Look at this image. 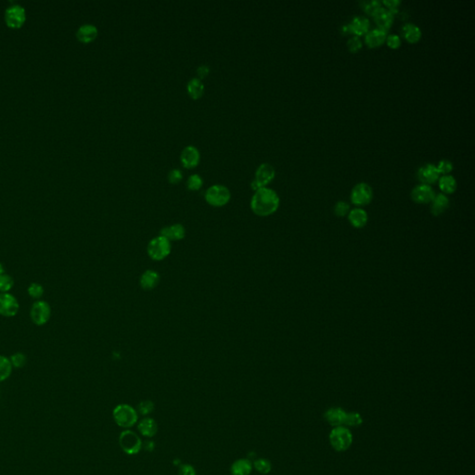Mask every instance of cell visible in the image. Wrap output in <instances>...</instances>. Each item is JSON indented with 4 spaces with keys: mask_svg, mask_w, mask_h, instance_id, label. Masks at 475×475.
Masks as SVG:
<instances>
[{
    "mask_svg": "<svg viewBox=\"0 0 475 475\" xmlns=\"http://www.w3.org/2000/svg\"><path fill=\"white\" fill-rule=\"evenodd\" d=\"M401 32H402V35L406 38V41L409 43H416L419 41L421 37V31L420 27L411 22H407L406 24H404L401 29Z\"/></svg>",
    "mask_w": 475,
    "mask_h": 475,
    "instance_id": "obj_26",
    "label": "cell"
},
{
    "mask_svg": "<svg viewBox=\"0 0 475 475\" xmlns=\"http://www.w3.org/2000/svg\"><path fill=\"white\" fill-rule=\"evenodd\" d=\"M20 309L16 297L8 292L0 293V315L3 317H15Z\"/></svg>",
    "mask_w": 475,
    "mask_h": 475,
    "instance_id": "obj_10",
    "label": "cell"
},
{
    "mask_svg": "<svg viewBox=\"0 0 475 475\" xmlns=\"http://www.w3.org/2000/svg\"><path fill=\"white\" fill-rule=\"evenodd\" d=\"M210 73V66L207 65V64H202L199 66V68L197 69V75H198V78L199 79H202L204 77H206Z\"/></svg>",
    "mask_w": 475,
    "mask_h": 475,
    "instance_id": "obj_45",
    "label": "cell"
},
{
    "mask_svg": "<svg viewBox=\"0 0 475 475\" xmlns=\"http://www.w3.org/2000/svg\"><path fill=\"white\" fill-rule=\"evenodd\" d=\"M230 191L227 187L224 185H214L210 187L205 192V200L212 206H225L230 200Z\"/></svg>",
    "mask_w": 475,
    "mask_h": 475,
    "instance_id": "obj_5",
    "label": "cell"
},
{
    "mask_svg": "<svg viewBox=\"0 0 475 475\" xmlns=\"http://www.w3.org/2000/svg\"><path fill=\"white\" fill-rule=\"evenodd\" d=\"M187 90L190 96H191L194 99H197L202 96L204 92V85L198 77H194L188 82Z\"/></svg>",
    "mask_w": 475,
    "mask_h": 475,
    "instance_id": "obj_27",
    "label": "cell"
},
{
    "mask_svg": "<svg viewBox=\"0 0 475 475\" xmlns=\"http://www.w3.org/2000/svg\"><path fill=\"white\" fill-rule=\"evenodd\" d=\"M202 185H203V180L198 174H193L191 176H190V178L187 180V187L190 190H199Z\"/></svg>",
    "mask_w": 475,
    "mask_h": 475,
    "instance_id": "obj_33",
    "label": "cell"
},
{
    "mask_svg": "<svg viewBox=\"0 0 475 475\" xmlns=\"http://www.w3.org/2000/svg\"><path fill=\"white\" fill-rule=\"evenodd\" d=\"M280 206V197L272 189L262 188L255 191L251 200V209L258 216L274 214Z\"/></svg>",
    "mask_w": 475,
    "mask_h": 475,
    "instance_id": "obj_1",
    "label": "cell"
},
{
    "mask_svg": "<svg viewBox=\"0 0 475 475\" xmlns=\"http://www.w3.org/2000/svg\"><path fill=\"white\" fill-rule=\"evenodd\" d=\"M384 5L389 7V10L392 13H396L398 10V6L401 4L399 0H383L382 2Z\"/></svg>",
    "mask_w": 475,
    "mask_h": 475,
    "instance_id": "obj_44",
    "label": "cell"
},
{
    "mask_svg": "<svg viewBox=\"0 0 475 475\" xmlns=\"http://www.w3.org/2000/svg\"><path fill=\"white\" fill-rule=\"evenodd\" d=\"M439 176L440 173L437 167L432 164L422 166L418 170V179L420 182H422V184H434L439 179Z\"/></svg>",
    "mask_w": 475,
    "mask_h": 475,
    "instance_id": "obj_14",
    "label": "cell"
},
{
    "mask_svg": "<svg viewBox=\"0 0 475 475\" xmlns=\"http://www.w3.org/2000/svg\"><path fill=\"white\" fill-rule=\"evenodd\" d=\"M179 475H197V474L192 465L182 464L179 468Z\"/></svg>",
    "mask_w": 475,
    "mask_h": 475,
    "instance_id": "obj_43",
    "label": "cell"
},
{
    "mask_svg": "<svg viewBox=\"0 0 475 475\" xmlns=\"http://www.w3.org/2000/svg\"><path fill=\"white\" fill-rule=\"evenodd\" d=\"M171 241L161 235L152 239L147 247L148 255L154 261H162L166 259L171 254Z\"/></svg>",
    "mask_w": 475,
    "mask_h": 475,
    "instance_id": "obj_3",
    "label": "cell"
},
{
    "mask_svg": "<svg viewBox=\"0 0 475 475\" xmlns=\"http://www.w3.org/2000/svg\"><path fill=\"white\" fill-rule=\"evenodd\" d=\"M5 274V269L3 267V265L0 263V276Z\"/></svg>",
    "mask_w": 475,
    "mask_h": 475,
    "instance_id": "obj_47",
    "label": "cell"
},
{
    "mask_svg": "<svg viewBox=\"0 0 475 475\" xmlns=\"http://www.w3.org/2000/svg\"><path fill=\"white\" fill-rule=\"evenodd\" d=\"M363 423V419L360 414L358 412H350L346 413L345 420V425L348 427H358Z\"/></svg>",
    "mask_w": 475,
    "mask_h": 475,
    "instance_id": "obj_30",
    "label": "cell"
},
{
    "mask_svg": "<svg viewBox=\"0 0 475 475\" xmlns=\"http://www.w3.org/2000/svg\"><path fill=\"white\" fill-rule=\"evenodd\" d=\"M457 186H458L457 181L452 176L445 175L439 179V188L444 193L450 194V193L454 192L457 190Z\"/></svg>",
    "mask_w": 475,
    "mask_h": 475,
    "instance_id": "obj_28",
    "label": "cell"
},
{
    "mask_svg": "<svg viewBox=\"0 0 475 475\" xmlns=\"http://www.w3.org/2000/svg\"><path fill=\"white\" fill-rule=\"evenodd\" d=\"M347 28L349 34H354L357 36L365 35L370 29V20L365 16H357L347 24Z\"/></svg>",
    "mask_w": 475,
    "mask_h": 475,
    "instance_id": "obj_15",
    "label": "cell"
},
{
    "mask_svg": "<svg viewBox=\"0 0 475 475\" xmlns=\"http://www.w3.org/2000/svg\"><path fill=\"white\" fill-rule=\"evenodd\" d=\"M154 446H155L154 442L148 441V442L145 443V449H146L147 451H149V452H152V450L154 449Z\"/></svg>",
    "mask_w": 475,
    "mask_h": 475,
    "instance_id": "obj_46",
    "label": "cell"
},
{
    "mask_svg": "<svg viewBox=\"0 0 475 475\" xmlns=\"http://www.w3.org/2000/svg\"><path fill=\"white\" fill-rule=\"evenodd\" d=\"M448 207H449V199L445 194L439 193L435 195L434 200H432L431 212L434 215L437 216L445 213L448 210Z\"/></svg>",
    "mask_w": 475,
    "mask_h": 475,
    "instance_id": "obj_23",
    "label": "cell"
},
{
    "mask_svg": "<svg viewBox=\"0 0 475 475\" xmlns=\"http://www.w3.org/2000/svg\"><path fill=\"white\" fill-rule=\"evenodd\" d=\"M346 412L341 407H331L326 413L325 419L333 427L343 426L345 423Z\"/></svg>",
    "mask_w": 475,
    "mask_h": 475,
    "instance_id": "obj_18",
    "label": "cell"
},
{
    "mask_svg": "<svg viewBox=\"0 0 475 475\" xmlns=\"http://www.w3.org/2000/svg\"><path fill=\"white\" fill-rule=\"evenodd\" d=\"M200 154L199 150L192 145L187 146L183 149L180 155V160L183 166L188 169H191L199 165Z\"/></svg>",
    "mask_w": 475,
    "mask_h": 475,
    "instance_id": "obj_12",
    "label": "cell"
},
{
    "mask_svg": "<svg viewBox=\"0 0 475 475\" xmlns=\"http://www.w3.org/2000/svg\"><path fill=\"white\" fill-rule=\"evenodd\" d=\"M372 190L367 183H358L353 188L351 191L352 202L357 206H364L369 204L372 200Z\"/></svg>",
    "mask_w": 475,
    "mask_h": 475,
    "instance_id": "obj_9",
    "label": "cell"
},
{
    "mask_svg": "<svg viewBox=\"0 0 475 475\" xmlns=\"http://www.w3.org/2000/svg\"><path fill=\"white\" fill-rule=\"evenodd\" d=\"M361 6H362V8L365 10L366 13L373 16L381 7V2L379 0L362 1Z\"/></svg>",
    "mask_w": 475,
    "mask_h": 475,
    "instance_id": "obj_32",
    "label": "cell"
},
{
    "mask_svg": "<svg viewBox=\"0 0 475 475\" xmlns=\"http://www.w3.org/2000/svg\"><path fill=\"white\" fill-rule=\"evenodd\" d=\"M434 189L426 184H420L415 187L411 191V198L417 203H429L432 202L435 197Z\"/></svg>",
    "mask_w": 475,
    "mask_h": 475,
    "instance_id": "obj_13",
    "label": "cell"
},
{
    "mask_svg": "<svg viewBox=\"0 0 475 475\" xmlns=\"http://www.w3.org/2000/svg\"><path fill=\"white\" fill-rule=\"evenodd\" d=\"M386 34H387L386 32H384L381 29H380V28H376V29H373L372 31H369L366 34V44L370 48L379 47L385 41L386 37H387Z\"/></svg>",
    "mask_w": 475,
    "mask_h": 475,
    "instance_id": "obj_20",
    "label": "cell"
},
{
    "mask_svg": "<svg viewBox=\"0 0 475 475\" xmlns=\"http://www.w3.org/2000/svg\"><path fill=\"white\" fill-rule=\"evenodd\" d=\"M274 167L268 163H264L259 166L255 172V178L251 182L252 189L256 191L259 189L265 188L275 178Z\"/></svg>",
    "mask_w": 475,
    "mask_h": 475,
    "instance_id": "obj_7",
    "label": "cell"
},
{
    "mask_svg": "<svg viewBox=\"0 0 475 475\" xmlns=\"http://www.w3.org/2000/svg\"><path fill=\"white\" fill-rule=\"evenodd\" d=\"M97 28L91 23H85L78 28L76 32L77 38L84 43H90L96 39L97 36Z\"/></svg>",
    "mask_w": 475,
    "mask_h": 475,
    "instance_id": "obj_19",
    "label": "cell"
},
{
    "mask_svg": "<svg viewBox=\"0 0 475 475\" xmlns=\"http://www.w3.org/2000/svg\"><path fill=\"white\" fill-rule=\"evenodd\" d=\"M139 433L145 437H153L158 432V425L152 418H145L139 421L138 425Z\"/></svg>",
    "mask_w": 475,
    "mask_h": 475,
    "instance_id": "obj_24",
    "label": "cell"
},
{
    "mask_svg": "<svg viewBox=\"0 0 475 475\" xmlns=\"http://www.w3.org/2000/svg\"><path fill=\"white\" fill-rule=\"evenodd\" d=\"M9 360L11 362L12 367H15L17 369H21L22 367H24L25 363H26V357L22 353H16L10 357Z\"/></svg>",
    "mask_w": 475,
    "mask_h": 475,
    "instance_id": "obj_36",
    "label": "cell"
},
{
    "mask_svg": "<svg viewBox=\"0 0 475 475\" xmlns=\"http://www.w3.org/2000/svg\"><path fill=\"white\" fill-rule=\"evenodd\" d=\"M167 179L171 184H178L183 179V174L181 172V170H179L178 168L172 169L170 172L168 173Z\"/></svg>",
    "mask_w": 475,
    "mask_h": 475,
    "instance_id": "obj_40",
    "label": "cell"
},
{
    "mask_svg": "<svg viewBox=\"0 0 475 475\" xmlns=\"http://www.w3.org/2000/svg\"><path fill=\"white\" fill-rule=\"evenodd\" d=\"M437 169L439 173H442V174H448V173H450L452 171L453 169V164L448 161V160H442L439 162L438 166H436Z\"/></svg>",
    "mask_w": 475,
    "mask_h": 475,
    "instance_id": "obj_41",
    "label": "cell"
},
{
    "mask_svg": "<svg viewBox=\"0 0 475 475\" xmlns=\"http://www.w3.org/2000/svg\"><path fill=\"white\" fill-rule=\"evenodd\" d=\"M160 235L170 241H180L185 238L186 230H185V227H183L181 224H174L171 226L162 228Z\"/></svg>",
    "mask_w": 475,
    "mask_h": 475,
    "instance_id": "obj_17",
    "label": "cell"
},
{
    "mask_svg": "<svg viewBox=\"0 0 475 475\" xmlns=\"http://www.w3.org/2000/svg\"><path fill=\"white\" fill-rule=\"evenodd\" d=\"M119 444L125 454L137 455L142 448V442L138 434L129 430L122 432L119 436Z\"/></svg>",
    "mask_w": 475,
    "mask_h": 475,
    "instance_id": "obj_6",
    "label": "cell"
},
{
    "mask_svg": "<svg viewBox=\"0 0 475 475\" xmlns=\"http://www.w3.org/2000/svg\"><path fill=\"white\" fill-rule=\"evenodd\" d=\"M350 206L347 202L345 201H338L336 205L334 207V213L337 216H345L347 214H349Z\"/></svg>",
    "mask_w": 475,
    "mask_h": 475,
    "instance_id": "obj_38",
    "label": "cell"
},
{
    "mask_svg": "<svg viewBox=\"0 0 475 475\" xmlns=\"http://www.w3.org/2000/svg\"><path fill=\"white\" fill-rule=\"evenodd\" d=\"M154 409V404L151 400H145L138 404V410L139 413L143 416H147L152 413Z\"/></svg>",
    "mask_w": 475,
    "mask_h": 475,
    "instance_id": "obj_37",
    "label": "cell"
},
{
    "mask_svg": "<svg viewBox=\"0 0 475 475\" xmlns=\"http://www.w3.org/2000/svg\"><path fill=\"white\" fill-rule=\"evenodd\" d=\"M27 291L28 294L32 298L39 299L44 294V288H43L41 284L34 283L30 284V286L28 287Z\"/></svg>",
    "mask_w": 475,
    "mask_h": 475,
    "instance_id": "obj_35",
    "label": "cell"
},
{
    "mask_svg": "<svg viewBox=\"0 0 475 475\" xmlns=\"http://www.w3.org/2000/svg\"><path fill=\"white\" fill-rule=\"evenodd\" d=\"M25 9L21 5H13L7 7L5 12V20L10 27H20L25 21Z\"/></svg>",
    "mask_w": 475,
    "mask_h": 475,
    "instance_id": "obj_11",
    "label": "cell"
},
{
    "mask_svg": "<svg viewBox=\"0 0 475 475\" xmlns=\"http://www.w3.org/2000/svg\"><path fill=\"white\" fill-rule=\"evenodd\" d=\"M14 285L13 279L9 275L3 274L0 276V292H8Z\"/></svg>",
    "mask_w": 475,
    "mask_h": 475,
    "instance_id": "obj_34",
    "label": "cell"
},
{
    "mask_svg": "<svg viewBox=\"0 0 475 475\" xmlns=\"http://www.w3.org/2000/svg\"><path fill=\"white\" fill-rule=\"evenodd\" d=\"M140 286L145 290H151L157 287L160 283V275L154 270H146L140 277Z\"/></svg>",
    "mask_w": 475,
    "mask_h": 475,
    "instance_id": "obj_21",
    "label": "cell"
},
{
    "mask_svg": "<svg viewBox=\"0 0 475 475\" xmlns=\"http://www.w3.org/2000/svg\"><path fill=\"white\" fill-rule=\"evenodd\" d=\"M330 443L333 449L343 452L351 447L353 434L348 428L345 426L334 427L330 434Z\"/></svg>",
    "mask_w": 475,
    "mask_h": 475,
    "instance_id": "obj_4",
    "label": "cell"
},
{
    "mask_svg": "<svg viewBox=\"0 0 475 475\" xmlns=\"http://www.w3.org/2000/svg\"><path fill=\"white\" fill-rule=\"evenodd\" d=\"M51 317V307L46 301H36L33 303L30 317L32 321L37 326H43L48 322Z\"/></svg>",
    "mask_w": 475,
    "mask_h": 475,
    "instance_id": "obj_8",
    "label": "cell"
},
{
    "mask_svg": "<svg viewBox=\"0 0 475 475\" xmlns=\"http://www.w3.org/2000/svg\"><path fill=\"white\" fill-rule=\"evenodd\" d=\"M347 47L351 52H354V53L358 52V50L362 48V41L358 36L354 35V36H352L351 38H349V40L347 41Z\"/></svg>",
    "mask_w": 475,
    "mask_h": 475,
    "instance_id": "obj_39",
    "label": "cell"
},
{
    "mask_svg": "<svg viewBox=\"0 0 475 475\" xmlns=\"http://www.w3.org/2000/svg\"><path fill=\"white\" fill-rule=\"evenodd\" d=\"M253 471V464L248 459H240L233 462L230 468L232 475H250Z\"/></svg>",
    "mask_w": 475,
    "mask_h": 475,
    "instance_id": "obj_25",
    "label": "cell"
},
{
    "mask_svg": "<svg viewBox=\"0 0 475 475\" xmlns=\"http://www.w3.org/2000/svg\"><path fill=\"white\" fill-rule=\"evenodd\" d=\"M373 17H374V21L379 26L380 29L383 30L387 33L393 22V13L385 7H381L376 13L373 15Z\"/></svg>",
    "mask_w": 475,
    "mask_h": 475,
    "instance_id": "obj_16",
    "label": "cell"
},
{
    "mask_svg": "<svg viewBox=\"0 0 475 475\" xmlns=\"http://www.w3.org/2000/svg\"><path fill=\"white\" fill-rule=\"evenodd\" d=\"M13 367L9 358L5 356H0V382L4 381L10 376Z\"/></svg>",
    "mask_w": 475,
    "mask_h": 475,
    "instance_id": "obj_29",
    "label": "cell"
},
{
    "mask_svg": "<svg viewBox=\"0 0 475 475\" xmlns=\"http://www.w3.org/2000/svg\"><path fill=\"white\" fill-rule=\"evenodd\" d=\"M254 467L261 475H268L271 472L272 465L267 459H257L254 462Z\"/></svg>",
    "mask_w": 475,
    "mask_h": 475,
    "instance_id": "obj_31",
    "label": "cell"
},
{
    "mask_svg": "<svg viewBox=\"0 0 475 475\" xmlns=\"http://www.w3.org/2000/svg\"><path fill=\"white\" fill-rule=\"evenodd\" d=\"M386 41H387V45L392 48H399L400 45H401L400 36L397 35H388L386 37Z\"/></svg>",
    "mask_w": 475,
    "mask_h": 475,
    "instance_id": "obj_42",
    "label": "cell"
},
{
    "mask_svg": "<svg viewBox=\"0 0 475 475\" xmlns=\"http://www.w3.org/2000/svg\"><path fill=\"white\" fill-rule=\"evenodd\" d=\"M368 214L364 209L355 208L349 212L348 220L351 223L352 226L356 228H362L365 227L368 223Z\"/></svg>",
    "mask_w": 475,
    "mask_h": 475,
    "instance_id": "obj_22",
    "label": "cell"
},
{
    "mask_svg": "<svg viewBox=\"0 0 475 475\" xmlns=\"http://www.w3.org/2000/svg\"><path fill=\"white\" fill-rule=\"evenodd\" d=\"M112 416L118 426L122 428L133 427L138 421L137 410L127 404H120L115 406Z\"/></svg>",
    "mask_w": 475,
    "mask_h": 475,
    "instance_id": "obj_2",
    "label": "cell"
}]
</instances>
